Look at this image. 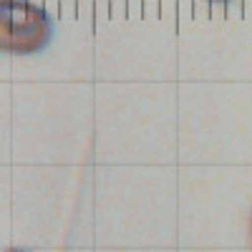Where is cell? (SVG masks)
Here are the masks:
<instances>
[{
    "mask_svg": "<svg viewBox=\"0 0 252 252\" xmlns=\"http://www.w3.org/2000/svg\"><path fill=\"white\" fill-rule=\"evenodd\" d=\"M5 252H26V250H15V247H10V250H5Z\"/></svg>",
    "mask_w": 252,
    "mask_h": 252,
    "instance_id": "2",
    "label": "cell"
},
{
    "mask_svg": "<svg viewBox=\"0 0 252 252\" xmlns=\"http://www.w3.org/2000/svg\"><path fill=\"white\" fill-rule=\"evenodd\" d=\"M51 18L31 0L0 3V46L13 56H31L51 43Z\"/></svg>",
    "mask_w": 252,
    "mask_h": 252,
    "instance_id": "1",
    "label": "cell"
},
{
    "mask_svg": "<svg viewBox=\"0 0 252 252\" xmlns=\"http://www.w3.org/2000/svg\"><path fill=\"white\" fill-rule=\"evenodd\" d=\"M209 3H227V0H209Z\"/></svg>",
    "mask_w": 252,
    "mask_h": 252,
    "instance_id": "4",
    "label": "cell"
},
{
    "mask_svg": "<svg viewBox=\"0 0 252 252\" xmlns=\"http://www.w3.org/2000/svg\"><path fill=\"white\" fill-rule=\"evenodd\" d=\"M250 240H252V215H250Z\"/></svg>",
    "mask_w": 252,
    "mask_h": 252,
    "instance_id": "3",
    "label": "cell"
}]
</instances>
